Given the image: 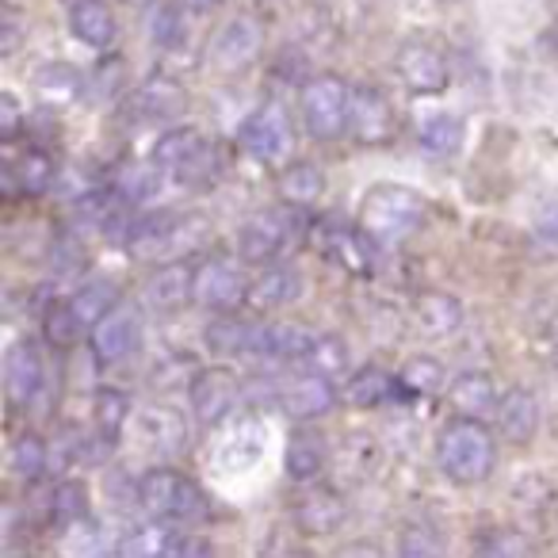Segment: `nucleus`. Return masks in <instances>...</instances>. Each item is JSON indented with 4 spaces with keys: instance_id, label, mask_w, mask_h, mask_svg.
I'll return each instance as SVG.
<instances>
[{
    "instance_id": "nucleus-55",
    "label": "nucleus",
    "mask_w": 558,
    "mask_h": 558,
    "mask_svg": "<svg viewBox=\"0 0 558 558\" xmlns=\"http://www.w3.org/2000/svg\"><path fill=\"white\" fill-rule=\"evenodd\" d=\"M440 4H451V0H440Z\"/></svg>"
},
{
    "instance_id": "nucleus-12",
    "label": "nucleus",
    "mask_w": 558,
    "mask_h": 558,
    "mask_svg": "<svg viewBox=\"0 0 558 558\" xmlns=\"http://www.w3.org/2000/svg\"><path fill=\"white\" fill-rule=\"evenodd\" d=\"M245 279L233 264L226 260H207L203 268H195V303L210 314H233L245 303Z\"/></svg>"
},
{
    "instance_id": "nucleus-2",
    "label": "nucleus",
    "mask_w": 558,
    "mask_h": 558,
    "mask_svg": "<svg viewBox=\"0 0 558 558\" xmlns=\"http://www.w3.org/2000/svg\"><path fill=\"white\" fill-rule=\"evenodd\" d=\"M436 463L444 478L456 486H478L494 474L497 444L486 425H478L474 417H459L436 436Z\"/></svg>"
},
{
    "instance_id": "nucleus-36",
    "label": "nucleus",
    "mask_w": 558,
    "mask_h": 558,
    "mask_svg": "<svg viewBox=\"0 0 558 558\" xmlns=\"http://www.w3.org/2000/svg\"><path fill=\"white\" fill-rule=\"evenodd\" d=\"M126 417H131V398H126L123 390H100V395H96V402H93L96 433L108 436V440H119Z\"/></svg>"
},
{
    "instance_id": "nucleus-3",
    "label": "nucleus",
    "mask_w": 558,
    "mask_h": 558,
    "mask_svg": "<svg viewBox=\"0 0 558 558\" xmlns=\"http://www.w3.org/2000/svg\"><path fill=\"white\" fill-rule=\"evenodd\" d=\"M138 509L149 512V520H180V524H195V520L210 517L203 489L172 466H154L142 474Z\"/></svg>"
},
{
    "instance_id": "nucleus-14",
    "label": "nucleus",
    "mask_w": 558,
    "mask_h": 558,
    "mask_svg": "<svg viewBox=\"0 0 558 558\" xmlns=\"http://www.w3.org/2000/svg\"><path fill=\"white\" fill-rule=\"evenodd\" d=\"M352 134L364 146H387L395 138V108L375 85L352 88Z\"/></svg>"
},
{
    "instance_id": "nucleus-54",
    "label": "nucleus",
    "mask_w": 558,
    "mask_h": 558,
    "mask_svg": "<svg viewBox=\"0 0 558 558\" xmlns=\"http://www.w3.org/2000/svg\"><path fill=\"white\" fill-rule=\"evenodd\" d=\"M555 364H558V344H555Z\"/></svg>"
},
{
    "instance_id": "nucleus-5",
    "label": "nucleus",
    "mask_w": 558,
    "mask_h": 558,
    "mask_svg": "<svg viewBox=\"0 0 558 558\" xmlns=\"http://www.w3.org/2000/svg\"><path fill=\"white\" fill-rule=\"evenodd\" d=\"M241 146L245 154H253L256 161L279 165L288 161L295 149V126L283 104H260L253 116L241 123Z\"/></svg>"
},
{
    "instance_id": "nucleus-41",
    "label": "nucleus",
    "mask_w": 558,
    "mask_h": 558,
    "mask_svg": "<svg viewBox=\"0 0 558 558\" xmlns=\"http://www.w3.org/2000/svg\"><path fill=\"white\" fill-rule=\"evenodd\" d=\"M337 463L344 466V471L352 474V478H367V474L375 471V463H379V444L372 440V436H349L341 448V456H337Z\"/></svg>"
},
{
    "instance_id": "nucleus-46",
    "label": "nucleus",
    "mask_w": 558,
    "mask_h": 558,
    "mask_svg": "<svg viewBox=\"0 0 558 558\" xmlns=\"http://www.w3.org/2000/svg\"><path fill=\"white\" fill-rule=\"evenodd\" d=\"M440 550H444L440 532H433L428 524H410V527H402V535H398V555L425 558V555H440Z\"/></svg>"
},
{
    "instance_id": "nucleus-18",
    "label": "nucleus",
    "mask_w": 558,
    "mask_h": 558,
    "mask_svg": "<svg viewBox=\"0 0 558 558\" xmlns=\"http://www.w3.org/2000/svg\"><path fill=\"white\" fill-rule=\"evenodd\" d=\"M299 295H303V276H299L295 268H288V264H276V268H264L260 276L248 283L245 306L256 314H276V311H283V306L299 303Z\"/></svg>"
},
{
    "instance_id": "nucleus-9",
    "label": "nucleus",
    "mask_w": 558,
    "mask_h": 558,
    "mask_svg": "<svg viewBox=\"0 0 558 558\" xmlns=\"http://www.w3.org/2000/svg\"><path fill=\"white\" fill-rule=\"evenodd\" d=\"M398 77L410 93L417 96H436L451 85V70H448V58L433 47V43H405L398 50Z\"/></svg>"
},
{
    "instance_id": "nucleus-38",
    "label": "nucleus",
    "mask_w": 558,
    "mask_h": 558,
    "mask_svg": "<svg viewBox=\"0 0 558 558\" xmlns=\"http://www.w3.org/2000/svg\"><path fill=\"white\" fill-rule=\"evenodd\" d=\"M218 172H222V157H218L215 142L203 138V146L195 149L180 169H172V177H177V184H184V187H210L218 180Z\"/></svg>"
},
{
    "instance_id": "nucleus-29",
    "label": "nucleus",
    "mask_w": 558,
    "mask_h": 558,
    "mask_svg": "<svg viewBox=\"0 0 558 558\" xmlns=\"http://www.w3.org/2000/svg\"><path fill=\"white\" fill-rule=\"evenodd\" d=\"M417 142L425 154L433 157H451L463 146V119L451 111H428L417 123Z\"/></svg>"
},
{
    "instance_id": "nucleus-15",
    "label": "nucleus",
    "mask_w": 558,
    "mask_h": 558,
    "mask_svg": "<svg viewBox=\"0 0 558 558\" xmlns=\"http://www.w3.org/2000/svg\"><path fill=\"white\" fill-rule=\"evenodd\" d=\"M47 383V367L32 341H16L4 352V390H9L12 405H32L43 395Z\"/></svg>"
},
{
    "instance_id": "nucleus-22",
    "label": "nucleus",
    "mask_w": 558,
    "mask_h": 558,
    "mask_svg": "<svg viewBox=\"0 0 558 558\" xmlns=\"http://www.w3.org/2000/svg\"><path fill=\"white\" fill-rule=\"evenodd\" d=\"M276 192H279V199L295 210L314 207V203L326 195V177H322V169L314 161H291V165H283V172L276 177Z\"/></svg>"
},
{
    "instance_id": "nucleus-30",
    "label": "nucleus",
    "mask_w": 558,
    "mask_h": 558,
    "mask_svg": "<svg viewBox=\"0 0 558 558\" xmlns=\"http://www.w3.org/2000/svg\"><path fill=\"white\" fill-rule=\"evenodd\" d=\"M398 390V379L387 375L383 367H360L349 383H344V402L356 405V410H375Z\"/></svg>"
},
{
    "instance_id": "nucleus-49",
    "label": "nucleus",
    "mask_w": 558,
    "mask_h": 558,
    "mask_svg": "<svg viewBox=\"0 0 558 558\" xmlns=\"http://www.w3.org/2000/svg\"><path fill=\"white\" fill-rule=\"evenodd\" d=\"M169 558H207L215 555V547H210L203 535H192V532H172L169 539V550H165Z\"/></svg>"
},
{
    "instance_id": "nucleus-44",
    "label": "nucleus",
    "mask_w": 558,
    "mask_h": 558,
    "mask_svg": "<svg viewBox=\"0 0 558 558\" xmlns=\"http://www.w3.org/2000/svg\"><path fill=\"white\" fill-rule=\"evenodd\" d=\"M169 539H172V532L165 527V520H154V524H146V527H138V532H131L123 539V555H165L169 550Z\"/></svg>"
},
{
    "instance_id": "nucleus-34",
    "label": "nucleus",
    "mask_w": 558,
    "mask_h": 558,
    "mask_svg": "<svg viewBox=\"0 0 558 558\" xmlns=\"http://www.w3.org/2000/svg\"><path fill=\"white\" fill-rule=\"evenodd\" d=\"M199 146H203V134L195 131V126H172V131H165L161 138H157L154 161L161 165L165 172H172V169H180Z\"/></svg>"
},
{
    "instance_id": "nucleus-43",
    "label": "nucleus",
    "mask_w": 558,
    "mask_h": 558,
    "mask_svg": "<svg viewBox=\"0 0 558 558\" xmlns=\"http://www.w3.org/2000/svg\"><path fill=\"white\" fill-rule=\"evenodd\" d=\"M311 372H322V375H341L349 367V344L341 337H318L311 349Z\"/></svg>"
},
{
    "instance_id": "nucleus-26",
    "label": "nucleus",
    "mask_w": 558,
    "mask_h": 558,
    "mask_svg": "<svg viewBox=\"0 0 558 558\" xmlns=\"http://www.w3.org/2000/svg\"><path fill=\"white\" fill-rule=\"evenodd\" d=\"M187 104L184 88L172 85V81H149V85H142L138 93L126 100V108L134 111V119L138 123H154V119H172L180 116Z\"/></svg>"
},
{
    "instance_id": "nucleus-20",
    "label": "nucleus",
    "mask_w": 558,
    "mask_h": 558,
    "mask_svg": "<svg viewBox=\"0 0 558 558\" xmlns=\"http://www.w3.org/2000/svg\"><path fill=\"white\" fill-rule=\"evenodd\" d=\"M70 32L73 39H81L85 47L104 50L116 39V12L104 0H73L70 4Z\"/></svg>"
},
{
    "instance_id": "nucleus-42",
    "label": "nucleus",
    "mask_w": 558,
    "mask_h": 558,
    "mask_svg": "<svg viewBox=\"0 0 558 558\" xmlns=\"http://www.w3.org/2000/svg\"><path fill=\"white\" fill-rule=\"evenodd\" d=\"M54 517L62 527H77V524H88V494L85 486L77 482H62L54 494Z\"/></svg>"
},
{
    "instance_id": "nucleus-51",
    "label": "nucleus",
    "mask_w": 558,
    "mask_h": 558,
    "mask_svg": "<svg viewBox=\"0 0 558 558\" xmlns=\"http://www.w3.org/2000/svg\"><path fill=\"white\" fill-rule=\"evenodd\" d=\"M535 233H539L543 245L558 248V203H550V207H543V215L535 218Z\"/></svg>"
},
{
    "instance_id": "nucleus-1",
    "label": "nucleus",
    "mask_w": 558,
    "mask_h": 558,
    "mask_svg": "<svg viewBox=\"0 0 558 558\" xmlns=\"http://www.w3.org/2000/svg\"><path fill=\"white\" fill-rule=\"evenodd\" d=\"M425 222V199L413 187L375 184L360 203V233L372 238V245L390 248L410 241Z\"/></svg>"
},
{
    "instance_id": "nucleus-7",
    "label": "nucleus",
    "mask_w": 558,
    "mask_h": 558,
    "mask_svg": "<svg viewBox=\"0 0 558 558\" xmlns=\"http://www.w3.org/2000/svg\"><path fill=\"white\" fill-rule=\"evenodd\" d=\"M187 398L199 425H222L241 398V379L230 367H207L187 383Z\"/></svg>"
},
{
    "instance_id": "nucleus-28",
    "label": "nucleus",
    "mask_w": 558,
    "mask_h": 558,
    "mask_svg": "<svg viewBox=\"0 0 558 558\" xmlns=\"http://www.w3.org/2000/svg\"><path fill=\"white\" fill-rule=\"evenodd\" d=\"M413 318H417V329L428 337H448L459 329V322H463V306H459L456 295H448V291H425V295L417 299V306H413Z\"/></svg>"
},
{
    "instance_id": "nucleus-27",
    "label": "nucleus",
    "mask_w": 558,
    "mask_h": 558,
    "mask_svg": "<svg viewBox=\"0 0 558 558\" xmlns=\"http://www.w3.org/2000/svg\"><path fill=\"white\" fill-rule=\"evenodd\" d=\"M256 344H260V326L253 322L230 318V314H218L207 326V349L215 356H256Z\"/></svg>"
},
{
    "instance_id": "nucleus-16",
    "label": "nucleus",
    "mask_w": 558,
    "mask_h": 558,
    "mask_svg": "<svg viewBox=\"0 0 558 558\" xmlns=\"http://www.w3.org/2000/svg\"><path fill=\"white\" fill-rule=\"evenodd\" d=\"M494 428L505 444H512V448L532 444L535 433H539V402H535L532 390H524V387L505 390L501 402H497V410H494Z\"/></svg>"
},
{
    "instance_id": "nucleus-47",
    "label": "nucleus",
    "mask_w": 558,
    "mask_h": 558,
    "mask_svg": "<svg viewBox=\"0 0 558 558\" xmlns=\"http://www.w3.org/2000/svg\"><path fill=\"white\" fill-rule=\"evenodd\" d=\"M478 550H482V555H524L527 539L520 532H505V527H494V532L478 539Z\"/></svg>"
},
{
    "instance_id": "nucleus-19",
    "label": "nucleus",
    "mask_w": 558,
    "mask_h": 558,
    "mask_svg": "<svg viewBox=\"0 0 558 558\" xmlns=\"http://www.w3.org/2000/svg\"><path fill=\"white\" fill-rule=\"evenodd\" d=\"M318 341V333H311L306 326H291V322H276V326H260V344L256 356L264 360H283V364H299L311 360V349Z\"/></svg>"
},
{
    "instance_id": "nucleus-6",
    "label": "nucleus",
    "mask_w": 558,
    "mask_h": 558,
    "mask_svg": "<svg viewBox=\"0 0 558 558\" xmlns=\"http://www.w3.org/2000/svg\"><path fill=\"white\" fill-rule=\"evenodd\" d=\"M264 50V24L256 16H233L222 24V32L210 39V65L218 73H241L260 58Z\"/></svg>"
},
{
    "instance_id": "nucleus-31",
    "label": "nucleus",
    "mask_w": 558,
    "mask_h": 558,
    "mask_svg": "<svg viewBox=\"0 0 558 558\" xmlns=\"http://www.w3.org/2000/svg\"><path fill=\"white\" fill-rule=\"evenodd\" d=\"M367 245H372V238H356V233H349L344 226H326L322 230V248H326V256H333V260H341L349 271H356V276H367L372 271V260H367Z\"/></svg>"
},
{
    "instance_id": "nucleus-13",
    "label": "nucleus",
    "mask_w": 558,
    "mask_h": 558,
    "mask_svg": "<svg viewBox=\"0 0 558 558\" xmlns=\"http://www.w3.org/2000/svg\"><path fill=\"white\" fill-rule=\"evenodd\" d=\"M291 517H295L299 532L333 535V532H341L344 520H349V505H344V497L337 494V489L306 486L303 494L295 497V505H291Z\"/></svg>"
},
{
    "instance_id": "nucleus-23",
    "label": "nucleus",
    "mask_w": 558,
    "mask_h": 558,
    "mask_svg": "<svg viewBox=\"0 0 558 558\" xmlns=\"http://www.w3.org/2000/svg\"><path fill=\"white\" fill-rule=\"evenodd\" d=\"M448 398H451V405H456L459 417H474V421L489 417V413L497 410V402H501V395H497L494 379H489L486 372H463L456 383H451Z\"/></svg>"
},
{
    "instance_id": "nucleus-35",
    "label": "nucleus",
    "mask_w": 558,
    "mask_h": 558,
    "mask_svg": "<svg viewBox=\"0 0 558 558\" xmlns=\"http://www.w3.org/2000/svg\"><path fill=\"white\" fill-rule=\"evenodd\" d=\"M161 165L149 161V165H126L123 172H119L116 187L119 195H123L126 203H134V207H142V203H149L157 192H161Z\"/></svg>"
},
{
    "instance_id": "nucleus-32",
    "label": "nucleus",
    "mask_w": 558,
    "mask_h": 558,
    "mask_svg": "<svg viewBox=\"0 0 558 558\" xmlns=\"http://www.w3.org/2000/svg\"><path fill=\"white\" fill-rule=\"evenodd\" d=\"M70 303H73V311L81 314V322H85V326H96V322H104L119 306V288L111 283V279L96 276V279H88V283H81V288L73 291Z\"/></svg>"
},
{
    "instance_id": "nucleus-11",
    "label": "nucleus",
    "mask_w": 558,
    "mask_h": 558,
    "mask_svg": "<svg viewBox=\"0 0 558 558\" xmlns=\"http://www.w3.org/2000/svg\"><path fill=\"white\" fill-rule=\"evenodd\" d=\"M195 303V268L184 260L161 264L142 288V306L154 314H177Z\"/></svg>"
},
{
    "instance_id": "nucleus-8",
    "label": "nucleus",
    "mask_w": 558,
    "mask_h": 558,
    "mask_svg": "<svg viewBox=\"0 0 558 558\" xmlns=\"http://www.w3.org/2000/svg\"><path fill=\"white\" fill-rule=\"evenodd\" d=\"M271 398L279 402V410L291 413L295 421H314L333 410L337 390H333V383H329V375L306 372V375H291V379H279Z\"/></svg>"
},
{
    "instance_id": "nucleus-25",
    "label": "nucleus",
    "mask_w": 558,
    "mask_h": 558,
    "mask_svg": "<svg viewBox=\"0 0 558 558\" xmlns=\"http://www.w3.org/2000/svg\"><path fill=\"white\" fill-rule=\"evenodd\" d=\"M138 440L146 448L161 451V456H177L180 448L187 444V428L184 417L177 410H165V405H154L138 417Z\"/></svg>"
},
{
    "instance_id": "nucleus-10",
    "label": "nucleus",
    "mask_w": 558,
    "mask_h": 558,
    "mask_svg": "<svg viewBox=\"0 0 558 558\" xmlns=\"http://www.w3.org/2000/svg\"><path fill=\"white\" fill-rule=\"evenodd\" d=\"M291 241V222L283 210H260L238 230V256L245 264H271Z\"/></svg>"
},
{
    "instance_id": "nucleus-37",
    "label": "nucleus",
    "mask_w": 558,
    "mask_h": 558,
    "mask_svg": "<svg viewBox=\"0 0 558 558\" xmlns=\"http://www.w3.org/2000/svg\"><path fill=\"white\" fill-rule=\"evenodd\" d=\"M9 463L24 482H39L43 471H47V440L39 433H20L12 440Z\"/></svg>"
},
{
    "instance_id": "nucleus-33",
    "label": "nucleus",
    "mask_w": 558,
    "mask_h": 558,
    "mask_svg": "<svg viewBox=\"0 0 558 558\" xmlns=\"http://www.w3.org/2000/svg\"><path fill=\"white\" fill-rule=\"evenodd\" d=\"M448 375H444V364L436 356H413L405 360V367L398 372V387L413 398H433L444 390Z\"/></svg>"
},
{
    "instance_id": "nucleus-50",
    "label": "nucleus",
    "mask_w": 558,
    "mask_h": 558,
    "mask_svg": "<svg viewBox=\"0 0 558 558\" xmlns=\"http://www.w3.org/2000/svg\"><path fill=\"white\" fill-rule=\"evenodd\" d=\"M24 43V20L16 16V9H4L0 12V54L12 58Z\"/></svg>"
},
{
    "instance_id": "nucleus-21",
    "label": "nucleus",
    "mask_w": 558,
    "mask_h": 558,
    "mask_svg": "<svg viewBox=\"0 0 558 558\" xmlns=\"http://www.w3.org/2000/svg\"><path fill=\"white\" fill-rule=\"evenodd\" d=\"M283 463H288V474L295 482H314L329 463L326 436L314 433V428H295L288 440V451H283Z\"/></svg>"
},
{
    "instance_id": "nucleus-4",
    "label": "nucleus",
    "mask_w": 558,
    "mask_h": 558,
    "mask_svg": "<svg viewBox=\"0 0 558 558\" xmlns=\"http://www.w3.org/2000/svg\"><path fill=\"white\" fill-rule=\"evenodd\" d=\"M299 108H303V123L314 138L337 142L352 126V88L349 81L333 77V73H322V77L306 81L303 96H299Z\"/></svg>"
},
{
    "instance_id": "nucleus-48",
    "label": "nucleus",
    "mask_w": 558,
    "mask_h": 558,
    "mask_svg": "<svg viewBox=\"0 0 558 558\" xmlns=\"http://www.w3.org/2000/svg\"><path fill=\"white\" fill-rule=\"evenodd\" d=\"M20 131H24V108L12 93H0V138H4V146H12Z\"/></svg>"
},
{
    "instance_id": "nucleus-45",
    "label": "nucleus",
    "mask_w": 558,
    "mask_h": 558,
    "mask_svg": "<svg viewBox=\"0 0 558 558\" xmlns=\"http://www.w3.org/2000/svg\"><path fill=\"white\" fill-rule=\"evenodd\" d=\"M180 9H184V4H161V9L154 12V20H149V39H154L157 47H177V43L184 39V16H180Z\"/></svg>"
},
{
    "instance_id": "nucleus-40",
    "label": "nucleus",
    "mask_w": 558,
    "mask_h": 558,
    "mask_svg": "<svg viewBox=\"0 0 558 558\" xmlns=\"http://www.w3.org/2000/svg\"><path fill=\"white\" fill-rule=\"evenodd\" d=\"M35 85H39V93L47 96V100L70 104L73 96L81 93V73L73 70V65L54 62V65H43L39 77H35Z\"/></svg>"
},
{
    "instance_id": "nucleus-39",
    "label": "nucleus",
    "mask_w": 558,
    "mask_h": 558,
    "mask_svg": "<svg viewBox=\"0 0 558 558\" xmlns=\"http://www.w3.org/2000/svg\"><path fill=\"white\" fill-rule=\"evenodd\" d=\"M81 329H88V326L81 322V314L73 311L70 299H65V303H54L47 311V318H43V333H47V341L54 344V349H70V344L81 337Z\"/></svg>"
},
{
    "instance_id": "nucleus-53",
    "label": "nucleus",
    "mask_w": 558,
    "mask_h": 558,
    "mask_svg": "<svg viewBox=\"0 0 558 558\" xmlns=\"http://www.w3.org/2000/svg\"><path fill=\"white\" fill-rule=\"evenodd\" d=\"M131 4H149V0H131Z\"/></svg>"
},
{
    "instance_id": "nucleus-52",
    "label": "nucleus",
    "mask_w": 558,
    "mask_h": 558,
    "mask_svg": "<svg viewBox=\"0 0 558 558\" xmlns=\"http://www.w3.org/2000/svg\"><path fill=\"white\" fill-rule=\"evenodd\" d=\"M187 12H215V9H222L226 0H180Z\"/></svg>"
},
{
    "instance_id": "nucleus-24",
    "label": "nucleus",
    "mask_w": 558,
    "mask_h": 558,
    "mask_svg": "<svg viewBox=\"0 0 558 558\" xmlns=\"http://www.w3.org/2000/svg\"><path fill=\"white\" fill-rule=\"evenodd\" d=\"M0 177H4V192H27V195H39L50 187V180H54V161H50L43 149H24L20 157H9L4 161V169H0Z\"/></svg>"
},
{
    "instance_id": "nucleus-17",
    "label": "nucleus",
    "mask_w": 558,
    "mask_h": 558,
    "mask_svg": "<svg viewBox=\"0 0 558 558\" xmlns=\"http://www.w3.org/2000/svg\"><path fill=\"white\" fill-rule=\"evenodd\" d=\"M142 349V318L131 306H116L104 322L93 326V352L108 364L126 360Z\"/></svg>"
}]
</instances>
